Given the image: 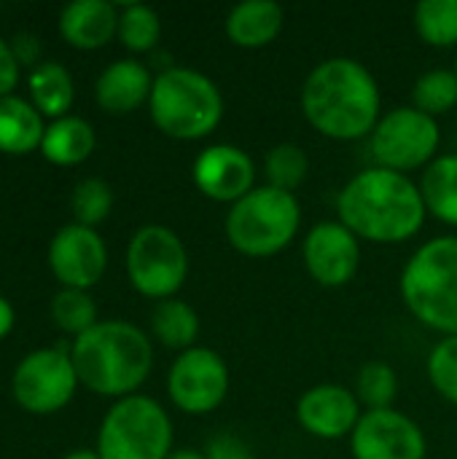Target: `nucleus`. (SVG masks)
Returning <instances> with one entry per match:
<instances>
[{
	"instance_id": "nucleus-1",
	"label": "nucleus",
	"mask_w": 457,
	"mask_h": 459,
	"mask_svg": "<svg viewBox=\"0 0 457 459\" xmlns=\"http://www.w3.org/2000/svg\"><path fill=\"white\" fill-rule=\"evenodd\" d=\"M302 116L334 143L369 140L382 118V91L374 73L353 56L318 62L302 83Z\"/></svg>"
},
{
	"instance_id": "nucleus-2",
	"label": "nucleus",
	"mask_w": 457,
	"mask_h": 459,
	"mask_svg": "<svg viewBox=\"0 0 457 459\" xmlns=\"http://www.w3.org/2000/svg\"><path fill=\"white\" fill-rule=\"evenodd\" d=\"M426 218L420 183L385 167L356 172L337 196V221L369 245H404L423 231Z\"/></svg>"
},
{
	"instance_id": "nucleus-3",
	"label": "nucleus",
	"mask_w": 457,
	"mask_h": 459,
	"mask_svg": "<svg viewBox=\"0 0 457 459\" xmlns=\"http://www.w3.org/2000/svg\"><path fill=\"white\" fill-rule=\"evenodd\" d=\"M78 382L105 398L137 395L154 368V344L148 333L127 320H100L70 344Z\"/></svg>"
},
{
	"instance_id": "nucleus-4",
	"label": "nucleus",
	"mask_w": 457,
	"mask_h": 459,
	"mask_svg": "<svg viewBox=\"0 0 457 459\" xmlns=\"http://www.w3.org/2000/svg\"><path fill=\"white\" fill-rule=\"evenodd\" d=\"M399 293L407 312L439 336H457V237L423 242L404 264Z\"/></svg>"
},
{
	"instance_id": "nucleus-5",
	"label": "nucleus",
	"mask_w": 457,
	"mask_h": 459,
	"mask_svg": "<svg viewBox=\"0 0 457 459\" xmlns=\"http://www.w3.org/2000/svg\"><path fill=\"white\" fill-rule=\"evenodd\" d=\"M224 94L218 83L183 65L164 67L154 78L148 113L154 126L180 143L210 137L224 121Z\"/></svg>"
},
{
	"instance_id": "nucleus-6",
	"label": "nucleus",
	"mask_w": 457,
	"mask_h": 459,
	"mask_svg": "<svg viewBox=\"0 0 457 459\" xmlns=\"http://www.w3.org/2000/svg\"><path fill=\"white\" fill-rule=\"evenodd\" d=\"M302 231V202L296 194L272 186H256L234 202L224 218V234L232 250L245 258H275Z\"/></svg>"
},
{
	"instance_id": "nucleus-7",
	"label": "nucleus",
	"mask_w": 457,
	"mask_h": 459,
	"mask_svg": "<svg viewBox=\"0 0 457 459\" xmlns=\"http://www.w3.org/2000/svg\"><path fill=\"white\" fill-rule=\"evenodd\" d=\"M172 420L148 395L116 401L97 433L100 459H167L172 455Z\"/></svg>"
},
{
	"instance_id": "nucleus-8",
	"label": "nucleus",
	"mask_w": 457,
	"mask_h": 459,
	"mask_svg": "<svg viewBox=\"0 0 457 459\" xmlns=\"http://www.w3.org/2000/svg\"><path fill=\"white\" fill-rule=\"evenodd\" d=\"M127 277L140 296L156 304L178 299L189 277V250L178 231L159 223L137 229L127 245Z\"/></svg>"
},
{
	"instance_id": "nucleus-9",
	"label": "nucleus",
	"mask_w": 457,
	"mask_h": 459,
	"mask_svg": "<svg viewBox=\"0 0 457 459\" xmlns=\"http://www.w3.org/2000/svg\"><path fill=\"white\" fill-rule=\"evenodd\" d=\"M442 148V126L434 116L412 105H399L382 113L374 132L369 134V151L374 167L393 172L426 169Z\"/></svg>"
},
{
	"instance_id": "nucleus-10",
	"label": "nucleus",
	"mask_w": 457,
	"mask_h": 459,
	"mask_svg": "<svg viewBox=\"0 0 457 459\" xmlns=\"http://www.w3.org/2000/svg\"><path fill=\"white\" fill-rule=\"evenodd\" d=\"M70 347H43L30 352L13 371V398L30 414H54L65 409L78 387Z\"/></svg>"
},
{
	"instance_id": "nucleus-11",
	"label": "nucleus",
	"mask_w": 457,
	"mask_h": 459,
	"mask_svg": "<svg viewBox=\"0 0 457 459\" xmlns=\"http://www.w3.org/2000/svg\"><path fill=\"white\" fill-rule=\"evenodd\" d=\"M232 374L226 360L210 347L180 352L167 371V395L172 406L189 417L213 414L229 395Z\"/></svg>"
},
{
	"instance_id": "nucleus-12",
	"label": "nucleus",
	"mask_w": 457,
	"mask_h": 459,
	"mask_svg": "<svg viewBox=\"0 0 457 459\" xmlns=\"http://www.w3.org/2000/svg\"><path fill=\"white\" fill-rule=\"evenodd\" d=\"M347 441L353 459H426L428 455L423 428L399 409L364 411Z\"/></svg>"
},
{
	"instance_id": "nucleus-13",
	"label": "nucleus",
	"mask_w": 457,
	"mask_h": 459,
	"mask_svg": "<svg viewBox=\"0 0 457 459\" xmlns=\"http://www.w3.org/2000/svg\"><path fill=\"white\" fill-rule=\"evenodd\" d=\"M302 261L321 288H345L358 274L361 239L339 221H321L304 234Z\"/></svg>"
},
{
	"instance_id": "nucleus-14",
	"label": "nucleus",
	"mask_w": 457,
	"mask_h": 459,
	"mask_svg": "<svg viewBox=\"0 0 457 459\" xmlns=\"http://www.w3.org/2000/svg\"><path fill=\"white\" fill-rule=\"evenodd\" d=\"M191 178L205 199L232 207L256 188V161L240 145L215 143L199 151Z\"/></svg>"
},
{
	"instance_id": "nucleus-15",
	"label": "nucleus",
	"mask_w": 457,
	"mask_h": 459,
	"mask_svg": "<svg viewBox=\"0 0 457 459\" xmlns=\"http://www.w3.org/2000/svg\"><path fill=\"white\" fill-rule=\"evenodd\" d=\"M296 422L299 428L318 441H342L350 438L356 425L364 417V406L356 393L337 382L312 385L296 401Z\"/></svg>"
},
{
	"instance_id": "nucleus-16",
	"label": "nucleus",
	"mask_w": 457,
	"mask_h": 459,
	"mask_svg": "<svg viewBox=\"0 0 457 459\" xmlns=\"http://www.w3.org/2000/svg\"><path fill=\"white\" fill-rule=\"evenodd\" d=\"M48 266L65 288L89 290L105 274L108 247L94 229L70 223L48 242Z\"/></svg>"
},
{
	"instance_id": "nucleus-17",
	"label": "nucleus",
	"mask_w": 457,
	"mask_h": 459,
	"mask_svg": "<svg viewBox=\"0 0 457 459\" xmlns=\"http://www.w3.org/2000/svg\"><path fill=\"white\" fill-rule=\"evenodd\" d=\"M154 78L148 65L137 59H116L110 62L97 83H94V100L105 113L124 116L143 105H148L154 91Z\"/></svg>"
},
{
	"instance_id": "nucleus-18",
	"label": "nucleus",
	"mask_w": 457,
	"mask_h": 459,
	"mask_svg": "<svg viewBox=\"0 0 457 459\" xmlns=\"http://www.w3.org/2000/svg\"><path fill=\"white\" fill-rule=\"evenodd\" d=\"M62 38L81 51H94L119 35V5L108 0H75L59 13Z\"/></svg>"
},
{
	"instance_id": "nucleus-19",
	"label": "nucleus",
	"mask_w": 457,
	"mask_h": 459,
	"mask_svg": "<svg viewBox=\"0 0 457 459\" xmlns=\"http://www.w3.org/2000/svg\"><path fill=\"white\" fill-rule=\"evenodd\" d=\"M286 27V11L275 0H245L237 3L224 22L226 38L237 48H264L280 38Z\"/></svg>"
},
{
	"instance_id": "nucleus-20",
	"label": "nucleus",
	"mask_w": 457,
	"mask_h": 459,
	"mask_svg": "<svg viewBox=\"0 0 457 459\" xmlns=\"http://www.w3.org/2000/svg\"><path fill=\"white\" fill-rule=\"evenodd\" d=\"M97 145L94 126L81 116H62L51 121L40 140V153L57 167H75L92 156Z\"/></svg>"
},
{
	"instance_id": "nucleus-21",
	"label": "nucleus",
	"mask_w": 457,
	"mask_h": 459,
	"mask_svg": "<svg viewBox=\"0 0 457 459\" xmlns=\"http://www.w3.org/2000/svg\"><path fill=\"white\" fill-rule=\"evenodd\" d=\"M43 118L38 108L16 94L0 97V151L24 156L40 148L43 140Z\"/></svg>"
},
{
	"instance_id": "nucleus-22",
	"label": "nucleus",
	"mask_w": 457,
	"mask_h": 459,
	"mask_svg": "<svg viewBox=\"0 0 457 459\" xmlns=\"http://www.w3.org/2000/svg\"><path fill=\"white\" fill-rule=\"evenodd\" d=\"M420 194L428 215L457 229V151L439 153L420 178Z\"/></svg>"
},
{
	"instance_id": "nucleus-23",
	"label": "nucleus",
	"mask_w": 457,
	"mask_h": 459,
	"mask_svg": "<svg viewBox=\"0 0 457 459\" xmlns=\"http://www.w3.org/2000/svg\"><path fill=\"white\" fill-rule=\"evenodd\" d=\"M151 333L159 344H164L167 350H175L180 355V352L197 347L199 315L183 299L159 301L151 312Z\"/></svg>"
},
{
	"instance_id": "nucleus-24",
	"label": "nucleus",
	"mask_w": 457,
	"mask_h": 459,
	"mask_svg": "<svg viewBox=\"0 0 457 459\" xmlns=\"http://www.w3.org/2000/svg\"><path fill=\"white\" fill-rule=\"evenodd\" d=\"M27 83H30L32 105L38 108L40 116H48L54 121L67 116L73 97H75V86H73V75L67 73L65 65L43 62L30 73Z\"/></svg>"
},
{
	"instance_id": "nucleus-25",
	"label": "nucleus",
	"mask_w": 457,
	"mask_h": 459,
	"mask_svg": "<svg viewBox=\"0 0 457 459\" xmlns=\"http://www.w3.org/2000/svg\"><path fill=\"white\" fill-rule=\"evenodd\" d=\"M417 38L431 48L457 46V0H423L415 5Z\"/></svg>"
},
{
	"instance_id": "nucleus-26",
	"label": "nucleus",
	"mask_w": 457,
	"mask_h": 459,
	"mask_svg": "<svg viewBox=\"0 0 457 459\" xmlns=\"http://www.w3.org/2000/svg\"><path fill=\"white\" fill-rule=\"evenodd\" d=\"M310 175V159L296 143H277L264 156V186L296 194Z\"/></svg>"
},
{
	"instance_id": "nucleus-27",
	"label": "nucleus",
	"mask_w": 457,
	"mask_h": 459,
	"mask_svg": "<svg viewBox=\"0 0 457 459\" xmlns=\"http://www.w3.org/2000/svg\"><path fill=\"white\" fill-rule=\"evenodd\" d=\"M364 411H382L393 409L399 398V374L385 360H369L358 368L356 387H353Z\"/></svg>"
},
{
	"instance_id": "nucleus-28",
	"label": "nucleus",
	"mask_w": 457,
	"mask_h": 459,
	"mask_svg": "<svg viewBox=\"0 0 457 459\" xmlns=\"http://www.w3.org/2000/svg\"><path fill=\"white\" fill-rule=\"evenodd\" d=\"M162 19L145 3H127L119 8V40L132 54H145L159 46Z\"/></svg>"
},
{
	"instance_id": "nucleus-29",
	"label": "nucleus",
	"mask_w": 457,
	"mask_h": 459,
	"mask_svg": "<svg viewBox=\"0 0 457 459\" xmlns=\"http://www.w3.org/2000/svg\"><path fill=\"white\" fill-rule=\"evenodd\" d=\"M457 105V75L455 70H428L412 86V108L423 110L426 116H444Z\"/></svg>"
},
{
	"instance_id": "nucleus-30",
	"label": "nucleus",
	"mask_w": 457,
	"mask_h": 459,
	"mask_svg": "<svg viewBox=\"0 0 457 459\" xmlns=\"http://www.w3.org/2000/svg\"><path fill=\"white\" fill-rule=\"evenodd\" d=\"M51 320L70 336H83L86 331H92L100 320H97V307L94 299L86 290H73V288H62L54 299H51Z\"/></svg>"
},
{
	"instance_id": "nucleus-31",
	"label": "nucleus",
	"mask_w": 457,
	"mask_h": 459,
	"mask_svg": "<svg viewBox=\"0 0 457 459\" xmlns=\"http://www.w3.org/2000/svg\"><path fill=\"white\" fill-rule=\"evenodd\" d=\"M70 207H73L75 223L94 229L113 210V188L105 180H100V178H86V180H81L75 186Z\"/></svg>"
},
{
	"instance_id": "nucleus-32",
	"label": "nucleus",
	"mask_w": 457,
	"mask_h": 459,
	"mask_svg": "<svg viewBox=\"0 0 457 459\" xmlns=\"http://www.w3.org/2000/svg\"><path fill=\"white\" fill-rule=\"evenodd\" d=\"M428 382L431 387L457 409V336H442L428 352Z\"/></svg>"
},
{
	"instance_id": "nucleus-33",
	"label": "nucleus",
	"mask_w": 457,
	"mask_h": 459,
	"mask_svg": "<svg viewBox=\"0 0 457 459\" xmlns=\"http://www.w3.org/2000/svg\"><path fill=\"white\" fill-rule=\"evenodd\" d=\"M205 455L207 459H256L253 449L232 433H221V436L210 438L205 446Z\"/></svg>"
},
{
	"instance_id": "nucleus-34",
	"label": "nucleus",
	"mask_w": 457,
	"mask_h": 459,
	"mask_svg": "<svg viewBox=\"0 0 457 459\" xmlns=\"http://www.w3.org/2000/svg\"><path fill=\"white\" fill-rule=\"evenodd\" d=\"M16 81H19V62L13 56L11 43L0 38V97H8Z\"/></svg>"
},
{
	"instance_id": "nucleus-35",
	"label": "nucleus",
	"mask_w": 457,
	"mask_h": 459,
	"mask_svg": "<svg viewBox=\"0 0 457 459\" xmlns=\"http://www.w3.org/2000/svg\"><path fill=\"white\" fill-rule=\"evenodd\" d=\"M11 48H13V56H16V62H19V65L32 62V59L38 56V51H40L38 38H35V35H27V32L16 35V38L11 40Z\"/></svg>"
},
{
	"instance_id": "nucleus-36",
	"label": "nucleus",
	"mask_w": 457,
	"mask_h": 459,
	"mask_svg": "<svg viewBox=\"0 0 457 459\" xmlns=\"http://www.w3.org/2000/svg\"><path fill=\"white\" fill-rule=\"evenodd\" d=\"M13 328V307L0 296V339H5Z\"/></svg>"
},
{
	"instance_id": "nucleus-37",
	"label": "nucleus",
	"mask_w": 457,
	"mask_h": 459,
	"mask_svg": "<svg viewBox=\"0 0 457 459\" xmlns=\"http://www.w3.org/2000/svg\"><path fill=\"white\" fill-rule=\"evenodd\" d=\"M167 459H207L205 449H191V446H183V449H172V455Z\"/></svg>"
},
{
	"instance_id": "nucleus-38",
	"label": "nucleus",
	"mask_w": 457,
	"mask_h": 459,
	"mask_svg": "<svg viewBox=\"0 0 457 459\" xmlns=\"http://www.w3.org/2000/svg\"><path fill=\"white\" fill-rule=\"evenodd\" d=\"M62 459H100V455H97V449H75Z\"/></svg>"
},
{
	"instance_id": "nucleus-39",
	"label": "nucleus",
	"mask_w": 457,
	"mask_h": 459,
	"mask_svg": "<svg viewBox=\"0 0 457 459\" xmlns=\"http://www.w3.org/2000/svg\"><path fill=\"white\" fill-rule=\"evenodd\" d=\"M453 70H455V75H457V56H455V67H453Z\"/></svg>"
}]
</instances>
